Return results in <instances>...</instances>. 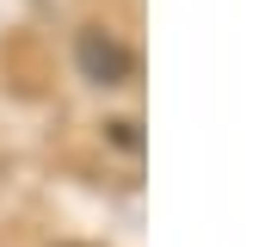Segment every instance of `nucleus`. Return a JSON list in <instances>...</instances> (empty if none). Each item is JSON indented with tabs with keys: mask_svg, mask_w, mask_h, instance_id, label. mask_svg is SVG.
<instances>
[{
	"mask_svg": "<svg viewBox=\"0 0 253 247\" xmlns=\"http://www.w3.org/2000/svg\"><path fill=\"white\" fill-rule=\"evenodd\" d=\"M74 62H81V74H86L93 86H124V81L136 74V56H130L111 31H99V25H86V31L74 37Z\"/></svg>",
	"mask_w": 253,
	"mask_h": 247,
	"instance_id": "1",
	"label": "nucleus"
},
{
	"mask_svg": "<svg viewBox=\"0 0 253 247\" xmlns=\"http://www.w3.org/2000/svg\"><path fill=\"white\" fill-rule=\"evenodd\" d=\"M111 142L136 155V148H142V136H136V124H130V118H118V124H111Z\"/></svg>",
	"mask_w": 253,
	"mask_h": 247,
	"instance_id": "2",
	"label": "nucleus"
}]
</instances>
